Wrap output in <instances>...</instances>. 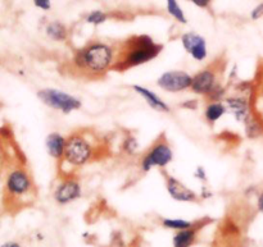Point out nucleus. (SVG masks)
<instances>
[{
    "label": "nucleus",
    "mask_w": 263,
    "mask_h": 247,
    "mask_svg": "<svg viewBox=\"0 0 263 247\" xmlns=\"http://www.w3.org/2000/svg\"><path fill=\"white\" fill-rule=\"evenodd\" d=\"M223 67L220 63H211L205 68L193 76L192 90L199 96L207 97L221 84V71Z\"/></svg>",
    "instance_id": "nucleus-6"
},
{
    "label": "nucleus",
    "mask_w": 263,
    "mask_h": 247,
    "mask_svg": "<svg viewBox=\"0 0 263 247\" xmlns=\"http://www.w3.org/2000/svg\"><path fill=\"white\" fill-rule=\"evenodd\" d=\"M95 153L97 149L84 132L76 131L71 133L67 137L63 159L59 161L62 177L74 174L77 169L89 164L94 159Z\"/></svg>",
    "instance_id": "nucleus-2"
},
{
    "label": "nucleus",
    "mask_w": 263,
    "mask_h": 247,
    "mask_svg": "<svg viewBox=\"0 0 263 247\" xmlns=\"http://www.w3.org/2000/svg\"><path fill=\"white\" fill-rule=\"evenodd\" d=\"M116 54L112 46L104 43H91L80 49L73 58V67L87 78H100L113 69Z\"/></svg>",
    "instance_id": "nucleus-1"
},
{
    "label": "nucleus",
    "mask_w": 263,
    "mask_h": 247,
    "mask_svg": "<svg viewBox=\"0 0 263 247\" xmlns=\"http://www.w3.org/2000/svg\"><path fill=\"white\" fill-rule=\"evenodd\" d=\"M0 224H2V220H0Z\"/></svg>",
    "instance_id": "nucleus-31"
},
{
    "label": "nucleus",
    "mask_w": 263,
    "mask_h": 247,
    "mask_svg": "<svg viewBox=\"0 0 263 247\" xmlns=\"http://www.w3.org/2000/svg\"><path fill=\"white\" fill-rule=\"evenodd\" d=\"M195 178L200 179L202 182H207L208 178H207V173H205V169L203 168V167H198L197 168V172L194 173Z\"/></svg>",
    "instance_id": "nucleus-25"
},
{
    "label": "nucleus",
    "mask_w": 263,
    "mask_h": 247,
    "mask_svg": "<svg viewBox=\"0 0 263 247\" xmlns=\"http://www.w3.org/2000/svg\"><path fill=\"white\" fill-rule=\"evenodd\" d=\"M174 160V151L163 135L154 141L140 159V169L148 173L153 168L164 169Z\"/></svg>",
    "instance_id": "nucleus-5"
},
{
    "label": "nucleus",
    "mask_w": 263,
    "mask_h": 247,
    "mask_svg": "<svg viewBox=\"0 0 263 247\" xmlns=\"http://www.w3.org/2000/svg\"><path fill=\"white\" fill-rule=\"evenodd\" d=\"M3 161V154H2V150H0V164H2Z\"/></svg>",
    "instance_id": "nucleus-30"
},
{
    "label": "nucleus",
    "mask_w": 263,
    "mask_h": 247,
    "mask_svg": "<svg viewBox=\"0 0 263 247\" xmlns=\"http://www.w3.org/2000/svg\"><path fill=\"white\" fill-rule=\"evenodd\" d=\"M192 81L193 76L186 71L175 69V71H167L162 73L157 78V86L170 94H179V92L190 90Z\"/></svg>",
    "instance_id": "nucleus-8"
},
{
    "label": "nucleus",
    "mask_w": 263,
    "mask_h": 247,
    "mask_svg": "<svg viewBox=\"0 0 263 247\" xmlns=\"http://www.w3.org/2000/svg\"><path fill=\"white\" fill-rule=\"evenodd\" d=\"M181 43L186 53L197 61H203L208 56V49L205 38L195 32H186L182 35Z\"/></svg>",
    "instance_id": "nucleus-12"
},
{
    "label": "nucleus",
    "mask_w": 263,
    "mask_h": 247,
    "mask_svg": "<svg viewBox=\"0 0 263 247\" xmlns=\"http://www.w3.org/2000/svg\"><path fill=\"white\" fill-rule=\"evenodd\" d=\"M226 105V109L229 113L233 114L236 122L244 123L252 114V102L251 99L243 95H233V96H228L223 100Z\"/></svg>",
    "instance_id": "nucleus-11"
},
{
    "label": "nucleus",
    "mask_w": 263,
    "mask_h": 247,
    "mask_svg": "<svg viewBox=\"0 0 263 247\" xmlns=\"http://www.w3.org/2000/svg\"><path fill=\"white\" fill-rule=\"evenodd\" d=\"M5 192L12 199H23L33 192V181L30 173L23 168H14L5 179Z\"/></svg>",
    "instance_id": "nucleus-7"
},
{
    "label": "nucleus",
    "mask_w": 263,
    "mask_h": 247,
    "mask_svg": "<svg viewBox=\"0 0 263 247\" xmlns=\"http://www.w3.org/2000/svg\"><path fill=\"white\" fill-rule=\"evenodd\" d=\"M164 179H166V190L168 195L171 196L172 200L177 202H198L199 201V196L195 191L182 183L180 179L176 177L170 176V174L164 173Z\"/></svg>",
    "instance_id": "nucleus-10"
},
{
    "label": "nucleus",
    "mask_w": 263,
    "mask_h": 247,
    "mask_svg": "<svg viewBox=\"0 0 263 247\" xmlns=\"http://www.w3.org/2000/svg\"><path fill=\"white\" fill-rule=\"evenodd\" d=\"M162 225L167 230L172 231H182L187 230V228H192L197 224V222H193V220H186V219H180V218H164L162 219Z\"/></svg>",
    "instance_id": "nucleus-19"
},
{
    "label": "nucleus",
    "mask_w": 263,
    "mask_h": 247,
    "mask_svg": "<svg viewBox=\"0 0 263 247\" xmlns=\"http://www.w3.org/2000/svg\"><path fill=\"white\" fill-rule=\"evenodd\" d=\"M167 10H168L170 14H171L177 22L184 23V25L187 22L184 12H182V9L180 8L179 3H177L176 0H167Z\"/></svg>",
    "instance_id": "nucleus-20"
},
{
    "label": "nucleus",
    "mask_w": 263,
    "mask_h": 247,
    "mask_svg": "<svg viewBox=\"0 0 263 247\" xmlns=\"http://www.w3.org/2000/svg\"><path fill=\"white\" fill-rule=\"evenodd\" d=\"M107 14L104 12H100V10H94V12L90 13L86 18V22L87 23H91V25L98 26V25H102L107 20Z\"/></svg>",
    "instance_id": "nucleus-22"
},
{
    "label": "nucleus",
    "mask_w": 263,
    "mask_h": 247,
    "mask_svg": "<svg viewBox=\"0 0 263 247\" xmlns=\"http://www.w3.org/2000/svg\"><path fill=\"white\" fill-rule=\"evenodd\" d=\"M192 2L194 3L195 5H198V7L205 8V7H208V4H210L211 0H192Z\"/></svg>",
    "instance_id": "nucleus-28"
},
{
    "label": "nucleus",
    "mask_w": 263,
    "mask_h": 247,
    "mask_svg": "<svg viewBox=\"0 0 263 247\" xmlns=\"http://www.w3.org/2000/svg\"><path fill=\"white\" fill-rule=\"evenodd\" d=\"M66 142L67 137H64L59 132H50L45 138V148L49 156L58 163L63 159L64 151H66Z\"/></svg>",
    "instance_id": "nucleus-14"
},
{
    "label": "nucleus",
    "mask_w": 263,
    "mask_h": 247,
    "mask_svg": "<svg viewBox=\"0 0 263 247\" xmlns=\"http://www.w3.org/2000/svg\"><path fill=\"white\" fill-rule=\"evenodd\" d=\"M133 90L136 92L138 95H140L144 100H145L146 104L152 108L156 112H161V113H170L171 112V108L170 105L162 99L159 95H157L156 92L152 91L151 89L145 86H141V85H134Z\"/></svg>",
    "instance_id": "nucleus-13"
},
{
    "label": "nucleus",
    "mask_w": 263,
    "mask_h": 247,
    "mask_svg": "<svg viewBox=\"0 0 263 247\" xmlns=\"http://www.w3.org/2000/svg\"><path fill=\"white\" fill-rule=\"evenodd\" d=\"M262 17H263V3L257 5V7L254 8V9L252 10V13H251V18L253 20L259 19V18H262Z\"/></svg>",
    "instance_id": "nucleus-23"
},
{
    "label": "nucleus",
    "mask_w": 263,
    "mask_h": 247,
    "mask_svg": "<svg viewBox=\"0 0 263 247\" xmlns=\"http://www.w3.org/2000/svg\"><path fill=\"white\" fill-rule=\"evenodd\" d=\"M36 96L44 105L63 114H71L82 108V101L80 97L54 87L39 90Z\"/></svg>",
    "instance_id": "nucleus-4"
},
{
    "label": "nucleus",
    "mask_w": 263,
    "mask_h": 247,
    "mask_svg": "<svg viewBox=\"0 0 263 247\" xmlns=\"http://www.w3.org/2000/svg\"><path fill=\"white\" fill-rule=\"evenodd\" d=\"M46 35L50 40L53 41H64L68 36V31H67L66 26L61 22H50L48 26H46Z\"/></svg>",
    "instance_id": "nucleus-18"
},
{
    "label": "nucleus",
    "mask_w": 263,
    "mask_h": 247,
    "mask_svg": "<svg viewBox=\"0 0 263 247\" xmlns=\"http://www.w3.org/2000/svg\"><path fill=\"white\" fill-rule=\"evenodd\" d=\"M82 196L81 183L74 174L64 176L53 191V199L58 205H68Z\"/></svg>",
    "instance_id": "nucleus-9"
},
{
    "label": "nucleus",
    "mask_w": 263,
    "mask_h": 247,
    "mask_svg": "<svg viewBox=\"0 0 263 247\" xmlns=\"http://www.w3.org/2000/svg\"><path fill=\"white\" fill-rule=\"evenodd\" d=\"M204 220H202L200 224L194 225L192 228H187V230H182V231H177L176 233L172 237V246L174 247H192L197 242L198 238V233L199 231L202 230L203 224H204Z\"/></svg>",
    "instance_id": "nucleus-15"
},
{
    "label": "nucleus",
    "mask_w": 263,
    "mask_h": 247,
    "mask_svg": "<svg viewBox=\"0 0 263 247\" xmlns=\"http://www.w3.org/2000/svg\"><path fill=\"white\" fill-rule=\"evenodd\" d=\"M35 5L43 10L50 9V0H33Z\"/></svg>",
    "instance_id": "nucleus-26"
},
{
    "label": "nucleus",
    "mask_w": 263,
    "mask_h": 247,
    "mask_svg": "<svg viewBox=\"0 0 263 247\" xmlns=\"http://www.w3.org/2000/svg\"><path fill=\"white\" fill-rule=\"evenodd\" d=\"M0 247H23L20 242H15V241H8V242L3 243Z\"/></svg>",
    "instance_id": "nucleus-29"
},
{
    "label": "nucleus",
    "mask_w": 263,
    "mask_h": 247,
    "mask_svg": "<svg viewBox=\"0 0 263 247\" xmlns=\"http://www.w3.org/2000/svg\"><path fill=\"white\" fill-rule=\"evenodd\" d=\"M256 207H257V210H258V213H261L263 214V190L257 194V200H256Z\"/></svg>",
    "instance_id": "nucleus-27"
},
{
    "label": "nucleus",
    "mask_w": 263,
    "mask_h": 247,
    "mask_svg": "<svg viewBox=\"0 0 263 247\" xmlns=\"http://www.w3.org/2000/svg\"><path fill=\"white\" fill-rule=\"evenodd\" d=\"M226 113H228V109H226L223 101H207V105L204 108V119L208 125L213 126Z\"/></svg>",
    "instance_id": "nucleus-16"
},
{
    "label": "nucleus",
    "mask_w": 263,
    "mask_h": 247,
    "mask_svg": "<svg viewBox=\"0 0 263 247\" xmlns=\"http://www.w3.org/2000/svg\"><path fill=\"white\" fill-rule=\"evenodd\" d=\"M243 125L246 136L249 140H257L263 136V123L254 114H252Z\"/></svg>",
    "instance_id": "nucleus-17"
},
{
    "label": "nucleus",
    "mask_w": 263,
    "mask_h": 247,
    "mask_svg": "<svg viewBox=\"0 0 263 247\" xmlns=\"http://www.w3.org/2000/svg\"><path fill=\"white\" fill-rule=\"evenodd\" d=\"M198 105H199L198 100L192 99V100H187V101L182 102V104H180V107L185 108V109H187V110H195L198 108Z\"/></svg>",
    "instance_id": "nucleus-24"
},
{
    "label": "nucleus",
    "mask_w": 263,
    "mask_h": 247,
    "mask_svg": "<svg viewBox=\"0 0 263 247\" xmlns=\"http://www.w3.org/2000/svg\"><path fill=\"white\" fill-rule=\"evenodd\" d=\"M162 45H158L149 36H139L126 44L122 56H117L113 69L115 71H127L130 68L145 64L153 60L162 51Z\"/></svg>",
    "instance_id": "nucleus-3"
},
{
    "label": "nucleus",
    "mask_w": 263,
    "mask_h": 247,
    "mask_svg": "<svg viewBox=\"0 0 263 247\" xmlns=\"http://www.w3.org/2000/svg\"><path fill=\"white\" fill-rule=\"evenodd\" d=\"M139 149H140V146H139L138 140H136L133 135H128L127 137L123 140L122 150H123V153L127 154V155H130V156L138 155Z\"/></svg>",
    "instance_id": "nucleus-21"
}]
</instances>
